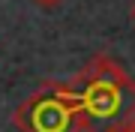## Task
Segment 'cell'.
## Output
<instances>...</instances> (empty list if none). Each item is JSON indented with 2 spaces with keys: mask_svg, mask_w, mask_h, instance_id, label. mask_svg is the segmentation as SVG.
<instances>
[{
  "mask_svg": "<svg viewBox=\"0 0 135 132\" xmlns=\"http://www.w3.org/2000/svg\"><path fill=\"white\" fill-rule=\"evenodd\" d=\"M66 87L81 132H120L135 120V78L105 51L93 54Z\"/></svg>",
  "mask_w": 135,
  "mask_h": 132,
  "instance_id": "obj_1",
  "label": "cell"
},
{
  "mask_svg": "<svg viewBox=\"0 0 135 132\" xmlns=\"http://www.w3.org/2000/svg\"><path fill=\"white\" fill-rule=\"evenodd\" d=\"M12 123L18 132H81L66 81H42L15 108Z\"/></svg>",
  "mask_w": 135,
  "mask_h": 132,
  "instance_id": "obj_2",
  "label": "cell"
},
{
  "mask_svg": "<svg viewBox=\"0 0 135 132\" xmlns=\"http://www.w3.org/2000/svg\"><path fill=\"white\" fill-rule=\"evenodd\" d=\"M120 132H135V120H129V123H126V126H123Z\"/></svg>",
  "mask_w": 135,
  "mask_h": 132,
  "instance_id": "obj_3",
  "label": "cell"
},
{
  "mask_svg": "<svg viewBox=\"0 0 135 132\" xmlns=\"http://www.w3.org/2000/svg\"><path fill=\"white\" fill-rule=\"evenodd\" d=\"M36 3H42V6H54V3H60V0H36Z\"/></svg>",
  "mask_w": 135,
  "mask_h": 132,
  "instance_id": "obj_4",
  "label": "cell"
},
{
  "mask_svg": "<svg viewBox=\"0 0 135 132\" xmlns=\"http://www.w3.org/2000/svg\"><path fill=\"white\" fill-rule=\"evenodd\" d=\"M132 21H135V6H132Z\"/></svg>",
  "mask_w": 135,
  "mask_h": 132,
  "instance_id": "obj_5",
  "label": "cell"
}]
</instances>
